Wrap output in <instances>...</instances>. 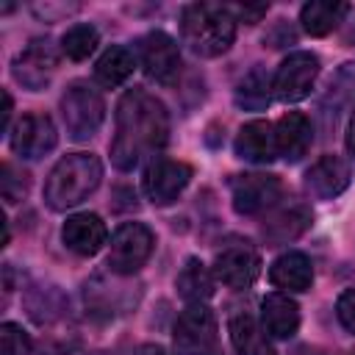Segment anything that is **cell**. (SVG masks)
<instances>
[{"mask_svg": "<svg viewBox=\"0 0 355 355\" xmlns=\"http://www.w3.org/2000/svg\"><path fill=\"white\" fill-rule=\"evenodd\" d=\"M139 55H141V67L144 72L164 83V86H172L180 75V53H178V44L169 33L164 31H153L147 33L141 42H139Z\"/></svg>", "mask_w": 355, "mask_h": 355, "instance_id": "cell-9", "label": "cell"}, {"mask_svg": "<svg viewBox=\"0 0 355 355\" xmlns=\"http://www.w3.org/2000/svg\"><path fill=\"white\" fill-rule=\"evenodd\" d=\"M172 338L178 355H211L216 344V316L202 302H191L178 316Z\"/></svg>", "mask_w": 355, "mask_h": 355, "instance_id": "cell-6", "label": "cell"}, {"mask_svg": "<svg viewBox=\"0 0 355 355\" xmlns=\"http://www.w3.org/2000/svg\"><path fill=\"white\" fill-rule=\"evenodd\" d=\"M297 327H300V305L288 294L275 291L261 300V330L269 338L286 341L297 333Z\"/></svg>", "mask_w": 355, "mask_h": 355, "instance_id": "cell-14", "label": "cell"}, {"mask_svg": "<svg viewBox=\"0 0 355 355\" xmlns=\"http://www.w3.org/2000/svg\"><path fill=\"white\" fill-rule=\"evenodd\" d=\"M352 355H355V349H352Z\"/></svg>", "mask_w": 355, "mask_h": 355, "instance_id": "cell-37", "label": "cell"}, {"mask_svg": "<svg viewBox=\"0 0 355 355\" xmlns=\"http://www.w3.org/2000/svg\"><path fill=\"white\" fill-rule=\"evenodd\" d=\"M58 141L55 125L47 114H25L11 130V150L19 158H42Z\"/></svg>", "mask_w": 355, "mask_h": 355, "instance_id": "cell-11", "label": "cell"}, {"mask_svg": "<svg viewBox=\"0 0 355 355\" xmlns=\"http://www.w3.org/2000/svg\"><path fill=\"white\" fill-rule=\"evenodd\" d=\"M272 286L283 291H308L313 283V266L302 252H286L269 266Z\"/></svg>", "mask_w": 355, "mask_h": 355, "instance_id": "cell-19", "label": "cell"}, {"mask_svg": "<svg viewBox=\"0 0 355 355\" xmlns=\"http://www.w3.org/2000/svg\"><path fill=\"white\" fill-rule=\"evenodd\" d=\"M211 355H216V352H211Z\"/></svg>", "mask_w": 355, "mask_h": 355, "instance_id": "cell-36", "label": "cell"}, {"mask_svg": "<svg viewBox=\"0 0 355 355\" xmlns=\"http://www.w3.org/2000/svg\"><path fill=\"white\" fill-rule=\"evenodd\" d=\"M133 67H136L133 53H130L128 47H122V44H114V47H108V50L97 58V64H94V78H97L100 86L114 89V86L125 83V80L133 75Z\"/></svg>", "mask_w": 355, "mask_h": 355, "instance_id": "cell-22", "label": "cell"}, {"mask_svg": "<svg viewBox=\"0 0 355 355\" xmlns=\"http://www.w3.org/2000/svg\"><path fill=\"white\" fill-rule=\"evenodd\" d=\"M294 355H322L319 349H311V347H302V349H297Z\"/></svg>", "mask_w": 355, "mask_h": 355, "instance_id": "cell-34", "label": "cell"}, {"mask_svg": "<svg viewBox=\"0 0 355 355\" xmlns=\"http://www.w3.org/2000/svg\"><path fill=\"white\" fill-rule=\"evenodd\" d=\"M97 42H100V36H97V31L92 25H72L61 39V50H64L67 58L83 61V58H89L94 53Z\"/></svg>", "mask_w": 355, "mask_h": 355, "instance_id": "cell-26", "label": "cell"}, {"mask_svg": "<svg viewBox=\"0 0 355 355\" xmlns=\"http://www.w3.org/2000/svg\"><path fill=\"white\" fill-rule=\"evenodd\" d=\"M311 211L300 202H291L288 208H280L266 225H263V236L272 244H286L291 239H297L300 233H305L311 227Z\"/></svg>", "mask_w": 355, "mask_h": 355, "instance_id": "cell-21", "label": "cell"}, {"mask_svg": "<svg viewBox=\"0 0 355 355\" xmlns=\"http://www.w3.org/2000/svg\"><path fill=\"white\" fill-rule=\"evenodd\" d=\"M280 194H283V183L275 175H266V172L236 175L233 183H230L233 208L244 216H255V214H263V211L275 208Z\"/></svg>", "mask_w": 355, "mask_h": 355, "instance_id": "cell-7", "label": "cell"}, {"mask_svg": "<svg viewBox=\"0 0 355 355\" xmlns=\"http://www.w3.org/2000/svg\"><path fill=\"white\" fill-rule=\"evenodd\" d=\"M178 294L189 302H205L214 297V275L200 258H189L178 272Z\"/></svg>", "mask_w": 355, "mask_h": 355, "instance_id": "cell-23", "label": "cell"}, {"mask_svg": "<svg viewBox=\"0 0 355 355\" xmlns=\"http://www.w3.org/2000/svg\"><path fill=\"white\" fill-rule=\"evenodd\" d=\"M191 166L175 158H155L144 172V194L155 205H169L189 186Z\"/></svg>", "mask_w": 355, "mask_h": 355, "instance_id": "cell-10", "label": "cell"}, {"mask_svg": "<svg viewBox=\"0 0 355 355\" xmlns=\"http://www.w3.org/2000/svg\"><path fill=\"white\" fill-rule=\"evenodd\" d=\"M349 14V3L341 0H311L302 6L300 11V22L311 36H324L330 31H336L344 17Z\"/></svg>", "mask_w": 355, "mask_h": 355, "instance_id": "cell-20", "label": "cell"}, {"mask_svg": "<svg viewBox=\"0 0 355 355\" xmlns=\"http://www.w3.org/2000/svg\"><path fill=\"white\" fill-rule=\"evenodd\" d=\"M28 186H31L28 172L14 169V166L6 161L3 169H0V191H3V200H6L8 205H11V202H19V200L28 194Z\"/></svg>", "mask_w": 355, "mask_h": 355, "instance_id": "cell-27", "label": "cell"}, {"mask_svg": "<svg viewBox=\"0 0 355 355\" xmlns=\"http://www.w3.org/2000/svg\"><path fill=\"white\" fill-rule=\"evenodd\" d=\"M272 92L275 86H272L269 72L263 67H252L236 89V105L244 111H263L272 100Z\"/></svg>", "mask_w": 355, "mask_h": 355, "instance_id": "cell-24", "label": "cell"}, {"mask_svg": "<svg viewBox=\"0 0 355 355\" xmlns=\"http://www.w3.org/2000/svg\"><path fill=\"white\" fill-rule=\"evenodd\" d=\"M230 341L239 355H275L263 338V330L250 313H236L230 319Z\"/></svg>", "mask_w": 355, "mask_h": 355, "instance_id": "cell-25", "label": "cell"}, {"mask_svg": "<svg viewBox=\"0 0 355 355\" xmlns=\"http://www.w3.org/2000/svg\"><path fill=\"white\" fill-rule=\"evenodd\" d=\"M61 236H64V244L72 252L89 258V255H97L103 250V244L108 239V230H105V222L97 214H75L64 222Z\"/></svg>", "mask_w": 355, "mask_h": 355, "instance_id": "cell-16", "label": "cell"}, {"mask_svg": "<svg viewBox=\"0 0 355 355\" xmlns=\"http://www.w3.org/2000/svg\"><path fill=\"white\" fill-rule=\"evenodd\" d=\"M316 75H319V58L313 53H308V50L291 53L275 72V80H272L275 97L283 103H297V100L308 97Z\"/></svg>", "mask_w": 355, "mask_h": 355, "instance_id": "cell-8", "label": "cell"}, {"mask_svg": "<svg viewBox=\"0 0 355 355\" xmlns=\"http://www.w3.org/2000/svg\"><path fill=\"white\" fill-rule=\"evenodd\" d=\"M153 230L141 222H125L116 227V233L111 236V250H108V266L116 275H133L139 272L150 252H153Z\"/></svg>", "mask_w": 355, "mask_h": 355, "instance_id": "cell-5", "label": "cell"}, {"mask_svg": "<svg viewBox=\"0 0 355 355\" xmlns=\"http://www.w3.org/2000/svg\"><path fill=\"white\" fill-rule=\"evenodd\" d=\"M266 8H269V6H239V8H230V14H233V17L239 14V19H244V22L252 25V22H258V19L266 14Z\"/></svg>", "mask_w": 355, "mask_h": 355, "instance_id": "cell-30", "label": "cell"}, {"mask_svg": "<svg viewBox=\"0 0 355 355\" xmlns=\"http://www.w3.org/2000/svg\"><path fill=\"white\" fill-rule=\"evenodd\" d=\"M103 178V164L92 153H69L64 155L47 175L44 183V202L53 211H67L83 202Z\"/></svg>", "mask_w": 355, "mask_h": 355, "instance_id": "cell-3", "label": "cell"}, {"mask_svg": "<svg viewBox=\"0 0 355 355\" xmlns=\"http://www.w3.org/2000/svg\"><path fill=\"white\" fill-rule=\"evenodd\" d=\"M233 147H236V155L250 164H269L277 155L275 128L266 119H252L239 130Z\"/></svg>", "mask_w": 355, "mask_h": 355, "instance_id": "cell-18", "label": "cell"}, {"mask_svg": "<svg viewBox=\"0 0 355 355\" xmlns=\"http://www.w3.org/2000/svg\"><path fill=\"white\" fill-rule=\"evenodd\" d=\"M347 42H352V44H355V22H352V28L347 31Z\"/></svg>", "mask_w": 355, "mask_h": 355, "instance_id": "cell-35", "label": "cell"}, {"mask_svg": "<svg viewBox=\"0 0 355 355\" xmlns=\"http://www.w3.org/2000/svg\"><path fill=\"white\" fill-rule=\"evenodd\" d=\"M349 186V164L338 155H322L305 172V189L316 200H333Z\"/></svg>", "mask_w": 355, "mask_h": 355, "instance_id": "cell-15", "label": "cell"}, {"mask_svg": "<svg viewBox=\"0 0 355 355\" xmlns=\"http://www.w3.org/2000/svg\"><path fill=\"white\" fill-rule=\"evenodd\" d=\"M261 275V258L252 247H227L214 261V277L225 283L227 288H250L255 277Z\"/></svg>", "mask_w": 355, "mask_h": 355, "instance_id": "cell-12", "label": "cell"}, {"mask_svg": "<svg viewBox=\"0 0 355 355\" xmlns=\"http://www.w3.org/2000/svg\"><path fill=\"white\" fill-rule=\"evenodd\" d=\"M347 150H349V155L355 158V111H352L349 125H347Z\"/></svg>", "mask_w": 355, "mask_h": 355, "instance_id": "cell-31", "label": "cell"}, {"mask_svg": "<svg viewBox=\"0 0 355 355\" xmlns=\"http://www.w3.org/2000/svg\"><path fill=\"white\" fill-rule=\"evenodd\" d=\"M11 108H14V103H11V94H8V92H3V130L8 128V119H11Z\"/></svg>", "mask_w": 355, "mask_h": 355, "instance_id": "cell-32", "label": "cell"}, {"mask_svg": "<svg viewBox=\"0 0 355 355\" xmlns=\"http://www.w3.org/2000/svg\"><path fill=\"white\" fill-rule=\"evenodd\" d=\"M139 355H172V352L164 349V347H158V344H144V347L139 349Z\"/></svg>", "mask_w": 355, "mask_h": 355, "instance_id": "cell-33", "label": "cell"}, {"mask_svg": "<svg viewBox=\"0 0 355 355\" xmlns=\"http://www.w3.org/2000/svg\"><path fill=\"white\" fill-rule=\"evenodd\" d=\"M0 349H3V355H28L31 352V338L19 324L6 322L0 327Z\"/></svg>", "mask_w": 355, "mask_h": 355, "instance_id": "cell-28", "label": "cell"}, {"mask_svg": "<svg viewBox=\"0 0 355 355\" xmlns=\"http://www.w3.org/2000/svg\"><path fill=\"white\" fill-rule=\"evenodd\" d=\"M61 116H64V128L69 139L86 141L100 130L103 116H105V103L94 86L78 80L61 97Z\"/></svg>", "mask_w": 355, "mask_h": 355, "instance_id": "cell-4", "label": "cell"}, {"mask_svg": "<svg viewBox=\"0 0 355 355\" xmlns=\"http://www.w3.org/2000/svg\"><path fill=\"white\" fill-rule=\"evenodd\" d=\"M336 316H338V322H341L349 333H355V288H347V291L338 297V302H336Z\"/></svg>", "mask_w": 355, "mask_h": 355, "instance_id": "cell-29", "label": "cell"}, {"mask_svg": "<svg viewBox=\"0 0 355 355\" xmlns=\"http://www.w3.org/2000/svg\"><path fill=\"white\" fill-rule=\"evenodd\" d=\"M166 136L169 116L164 103L144 89L125 92L116 105V133L111 141L114 166L122 172L139 166L147 155L166 144Z\"/></svg>", "mask_w": 355, "mask_h": 355, "instance_id": "cell-1", "label": "cell"}, {"mask_svg": "<svg viewBox=\"0 0 355 355\" xmlns=\"http://www.w3.org/2000/svg\"><path fill=\"white\" fill-rule=\"evenodd\" d=\"M275 141H277V153L286 158V161H300L311 141H313V128H311V119L300 111H288L277 119L275 125Z\"/></svg>", "mask_w": 355, "mask_h": 355, "instance_id": "cell-17", "label": "cell"}, {"mask_svg": "<svg viewBox=\"0 0 355 355\" xmlns=\"http://www.w3.org/2000/svg\"><path fill=\"white\" fill-rule=\"evenodd\" d=\"M236 17L227 6L216 3H191L180 14V33L191 53L214 58L222 55L236 39Z\"/></svg>", "mask_w": 355, "mask_h": 355, "instance_id": "cell-2", "label": "cell"}, {"mask_svg": "<svg viewBox=\"0 0 355 355\" xmlns=\"http://www.w3.org/2000/svg\"><path fill=\"white\" fill-rule=\"evenodd\" d=\"M55 64H58V55H55L53 44H50L47 39H36V42H31V44L14 58L11 72H14V78H17L25 89L39 92V89L50 80Z\"/></svg>", "mask_w": 355, "mask_h": 355, "instance_id": "cell-13", "label": "cell"}]
</instances>
